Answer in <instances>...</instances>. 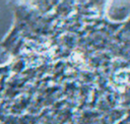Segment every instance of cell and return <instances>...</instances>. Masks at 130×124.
<instances>
[]
</instances>
